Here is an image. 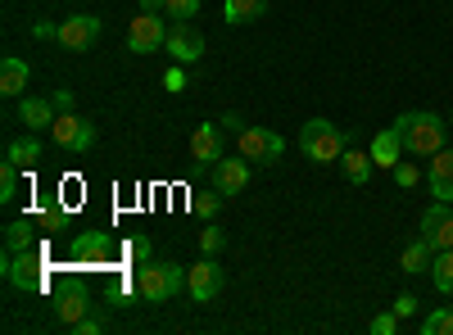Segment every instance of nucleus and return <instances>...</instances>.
Segmentation results:
<instances>
[{
    "label": "nucleus",
    "mask_w": 453,
    "mask_h": 335,
    "mask_svg": "<svg viewBox=\"0 0 453 335\" xmlns=\"http://www.w3.org/2000/svg\"><path fill=\"white\" fill-rule=\"evenodd\" d=\"M50 136H55V145H59V150H68V155H91V150H96V123L78 118L73 109L55 118Z\"/></svg>",
    "instance_id": "nucleus-6"
},
{
    "label": "nucleus",
    "mask_w": 453,
    "mask_h": 335,
    "mask_svg": "<svg viewBox=\"0 0 453 335\" xmlns=\"http://www.w3.org/2000/svg\"><path fill=\"white\" fill-rule=\"evenodd\" d=\"M168 55H173V64H200L204 59V36H200V27L196 23H173L168 27V46H164Z\"/></svg>",
    "instance_id": "nucleus-11"
},
{
    "label": "nucleus",
    "mask_w": 453,
    "mask_h": 335,
    "mask_svg": "<svg viewBox=\"0 0 453 335\" xmlns=\"http://www.w3.org/2000/svg\"><path fill=\"white\" fill-rule=\"evenodd\" d=\"M36 227H42V222H32V217L10 222V227H5V254H23V249H36V245H42V240H36V236H42Z\"/></svg>",
    "instance_id": "nucleus-22"
},
{
    "label": "nucleus",
    "mask_w": 453,
    "mask_h": 335,
    "mask_svg": "<svg viewBox=\"0 0 453 335\" xmlns=\"http://www.w3.org/2000/svg\"><path fill=\"white\" fill-rule=\"evenodd\" d=\"M68 258H73L78 268H109V263H113V245H109L104 232H82V236H73Z\"/></svg>",
    "instance_id": "nucleus-10"
},
{
    "label": "nucleus",
    "mask_w": 453,
    "mask_h": 335,
    "mask_svg": "<svg viewBox=\"0 0 453 335\" xmlns=\"http://www.w3.org/2000/svg\"><path fill=\"white\" fill-rule=\"evenodd\" d=\"M218 123H222V127H226V132H236V136H241V132H245V118H241V114H222V118H218Z\"/></svg>",
    "instance_id": "nucleus-39"
},
{
    "label": "nucleus",
    "mask_w": 453,
    "mask_h": 335,
    "mask_svg": "<svg viewBox=\"0 0 453 335\" xmlns=\"http://www.w3.org/2000/svg\"><path fill=\"white\" fill-rule=\"evenodd\" d=\"M123 254H127V258H136V268H141V263H150V236H132V240L123 245Z\"/></svg>",
    "instance_id": "nucleus-32"
},
{
    "label": "nucleus",
    "mask_w": 453,
    "mask_h": 335,
    "mask_svg": "<svg viewBox=\"0 0 453 335\" xmlns=\"http://www.w3.org/2000/svg\"><path fill=\"white\" fill-rule=\"evenodd\" d=\"M168 46V23H164V14H136L132 19V27H127V50L132 55H155V50H164Z\"/></svg>",
    "instance_id": "nucleus-7"
},
{
    "label": "nucleus",
    "mask_w": 453,
    "mask_h": 335,
    "mask_svg": "<svg viewBox=\"0 0 453 335\" xmlns=\"http://www.w3.org/2000/svg\"><path fill=\"white\" fill-rule=\"evenodd\" d=\"M27 78H32L27 59H19V55H5V59H0V95L23 100V95H27Z\"/></svg>",
    "instance_id": "nucleus-17"
},
{
    "label": "nucleus",
    "mask_w": 453,
    "mask_h": 335,
    "mask_svg": "<svg viewBox=\"0 0 453 335\" xmlns=\"http://www.w3.org/2000/svg\"><path fill=\"white\" fill-rule=\"evenodd\" d=\"M164 14H173V23H196V14H200V0H168Z\"/></svg>",
    "instance_id": "nucleus-29"
},
{
    "label": "nucleus",
    "mask_w": 453,
    "mask_h": 335,
    "mask_svg": "<svg viewBox=\"0 0 453 335\" xmlns=\"http://www.w3.org/2000/svg\"><path fill=\"white\" fill-rule=\"evenodd\" d=\"M395 132L403 136V150L408 155H418V159H431L444 150V141H449V118L431 114V109H412V114H399L395 118Z\"/></svg>",
    "instance_id": "nucleus-1"
},
{
    "label": "nucleus",
    "mask_w": 453,
    "mask_h": 335,
    "mask_svg": "<svg viewBox=\"0 0 453 335\" xmlns=\"http://www.w3.org/2000/svg\"><path fill=\"white\" fill-rule=\"evenodd\" d=\"M263 14H268V0H226V5H222V23H226V27L258 23Z\"/></svg>",
    "instance_id": "nucleus-23"
},
{
    "label": "nucleus",
    "mask_w": 453,
    "mask_h": 335,
    "mask_svg": "<svg viewBox=\"0 0 453 335\" xmlns=\"http://www.w3.org/2000/svg\"><path fill=\"white\" fill-rule=\"evenodd\" d=\"M0 272H5L10 290H23V294H36V290H46L42 245H36V249H23V254H5V263H0Z\"/></svg>",
    "instance_id": "nucleus-4"
},
{
    "label": "nucleus",
    "mask_w": 453,
    "mask_h": 335,
    "mask_svg": "<svg viewBox=\"0 0 453 335\" xmlns=\"http://www.w3.org/2000/svg\"><path fill=\"white\" fill-rule=\"evenodd\" d=\"M367 150H372V164L376 168H395L408 150H403V136L395 132V127H386V132H376L372 136V145H367Z\"/></svg>",
    "instance_id": "nucleus-19"
},
{
    "label": "nucleus",
    "mask_w": 453,
    "mask_h": 335,
    "mask_svg": "<svg viewBox=\"0 0 453 335\" xmlns=\"http://www.w3.org/2000/svg\"><path fill=\"white\" fill-rule=\"evenodd\" d=\"M367 331H372V335H395V331H399V313H376Z\"/></svg>",
    "instance_id": "nucleus-34"
},
{
    "label": "nucleus",
    "mask_w": 453,
    "mask_h": 335,
    "mask_svg": "<svg viewBox=\"0 0 453 335\" xmlns=\"http://www.w3.org/2000/svg\"><path fill=\"white\" fill-rule=\"evenodd\" d=\"M222 123H200L191 132V159H196V172H209L218 159H222Z\"/></svg>",
    "instance_id": "nucleus-12"
},
{
    "label": "nucleus",
    "mask_w": 453,
    "mask_h": 335,
    "mask_svg": "<svg viewBox=\"0 0 453 335\" xmlns=\"http://www.w3.org/2000/svg\"><path fill=\"white\" fill-rule=\"evenodd\" d=\"M426 186H431V195H435V200H449V204H453V150H440V155H431Z\"/></svg>",
    "instance_id": "nucleus-18"
},
{
    "label": "nucleus",
    "mask_w": 453,
    "mask_h": 335,
    "mask_svg": "<svg viewBox=\"0 0 453 335\" xmlns=\"http://www.w3.org/2000/svg\"><path fill=\"white\" fill-rule=\"evenodd\" d=\"M222 245H226V236L213 227V222H209V227L200 232V254H222Z\"/></svg>",
    "instance_id": "nucleus-31"
},
{
    "label": "nucleus",
    "mask_w": 453,
    "mask_h": 335,
    "mask_svg": "<svg viewBox=\"0 0 453 335\" xmlns=\"http://www.w3.org/2000/svg\"><path fill=\"white\" fill-rule=\"evenodd\" d=\"M50 100H55V109H59V114H68V109L78 104V100H73V91H64V87H59V91H55Z\"/></svg>",
    "instance_id": "nucleus-38"
},
{
    "label": "nucleus",
    "mask_w": 453,
    "mask_h": 335,
    "mask_svg": "<svg viewBox=\"0 0 453 335\" xmlns=\"http://www.w3.org/2000/svg\"><path fill=\"white\" fill-rule=\"evenodd\" d=\"M431 281H435L440 294H453V249H440L431 258Z\"/></svg>",
    "instance_id": "nucleus-25"
},
{
    "label": "nucleus",
    "mask_w": 453,
    "mask_h": 335,
    "mask_svg": "<svg viewBox=\"0 0 453 335\" xmlns=\"http://www.w3.org/2000/svg\"><path fill=\"white\" fill-rule=\"evenodd\" d=\"M32 32H36V36H42V42H46V36H59V27H55V23H46V19H42V23H36Z\"/></svg>",
    "instance_id": "nucleus-40"
},
{
    "label": "nucleus",
    "mask_w": 453,
    "mask_h": 335,
    "mask_svg": "<svg viewBox=\"0 0 453 335\" xmlns=\"http://www.w3.org/2000/svg\"><path fill=\"white\" fill-rule=\"evenodd\" d=\"M349 136L340 132L331 118H309L304 127H299V150H304V159H313L318 168H331L340 164V155H345Z\"/></svg>",
    "instance_id": "nucleus-3"
},
{
    "label": "nucleus",
    "mask_w": 453,
    "mask_h": 335,
    "mask_svg": "<svg viewBox=\"0 0 453 335\" xmlns=\"http://www.w3.org/2000/svg\"><path fill=\"white\" fill-rule=\"evenodd\" d=\"M222 286H226V277H222V268L213 263V254H204L200 263L186 268V294H191L196 304H213L218 294H222Z\"/></svg>",
    "instance_id": "nucleus-8"
},
{
    "label": "nucleus",
    "mask_w": 453,
    "mask_h": 335,
    "mask_svg": "<svg viewBox=\"0 0 453 335\" xmlns=\"http://www.w3.org/2000/svg\"><path fill=\"white\" fill-rule=\"evenodd\" d=\"M19 200V164H0V204H14Z\"/></svg>",
    "instance_id": "nucleus-27"
},
{
    "label": "nucleus",
    "mask_w": 453,
    "mask_h": 335,
    "mask_svg": "<svg viewBox=\"0 0 453 335\" xmlns=\"http://www.w3.org/2000/svg\"><path fill=\"white\" fill-rule=\"evenodd\" d=\"M87 313H91V294H87L82 286H64V290L55 294V317H59L64 326L82 322Z\"/></svg>",
    "instance_id": "nucleus-16"
},
{
    "label": "nucleus",
    "mask_w": 453,
    "mask_h": 335,
    "mask_svg": "<svg viewBox=\"0 0 453 335\" xmlns=\"http://www.w3.org/2000/svg\"><path fill=\"white\" fill-rule=\"evenodd\" d=\"M422 236L431 240V249H453V209L449 200H435L426 213H422Z\"/></svg>",
    "instance_id": "nucleus-13"
},
{
    "label": "nucleus",
    "mask_w": 453,
    "mask_h": 335,
    "mask_svg": "<svg viewBox=\"0 0 453 335\" xmlns=\"http://www.w3.org/2000/svg\"><path fill=\"white\" fill-rule=\"evenodd\" d=\"M422 335H453V308L449 304H440V308H431L426 317H422V326H418Z\"/></svg>",
    "instance_id": "nucleus-26"
},
{
    "label": "nucleus",
    "mask_w": 453,
    "mask_h": 335,
    "mask_svg": "<svg viewBox=\"0 0 453 335\" xmlns=\"http://www.w3.org/2000/svg\"><path fill=\"white\" fill-rule=\"evenodd\" d=\"M100 32H104L100 14H68V19L59 23L55 42H59L64 50H91V46L100 42Z\"/></svg>",
    "instance_id": "nucleus-9"
},
{
    "label": "nucleus",
    "mask_w": 453,
    "mask_h": 335,
    "mask_svg": "<svg viewBox=\"0 0 453 335\" xmlns=\"http://www.w3.org/2000/svg\"><path fill=\"white\" fill-rule=\"evenodd\" d=\"M449 127H453V114H449Z\"/></svg>",
    "instance_id": "nucleus-42"
},
{
    "label": "nucleus",
    "mask_w": 453,
    "mask_h": 335,
    "mask_svg": "<svg viewBox=\"0 0 453 335\" xmlns=\"http://www.w3.org/2000/svg\"><path fill=\"white\" fill-rule=\"evenodd\" d=\"M42 227H46V232H64V227H68V213H64V209H46Z\"/></svg>",
    "instance_id": "nucleus-37"
},
{
    "label": "nucleus",
    "mask_w": 453,
    "mask_h": 335,
    "mask_svg": "<svg viewBox=\"0 0 453 335\" xmlns=\"http://www.w3.org/2000/svg\"><path fill=\"white\" fill-rule=\"evenodd\" d=\"M390 172H395V186H399V191H412V186H418V181H422V172H418V164H403V159H399V164H395Z\"/></svg>",
    "instance_id": "nucleus-30"
},
{
    "label": "nucleus",
    "mask_w": 453,
    "mask_h": 335,
    "mask_svg": "<svg viewBox=\"0 0 453 335\" xmlns=\"http://www.w3.org/2000/svg\"><path fill=\"white\" fill-rule=\"evenodd\" d=\"M5 159H10V164H19V168H32L36 159H42V141H36V132L14 136V141L5 145Z\"/></svg>",
    "instance_id": "nucleus-24"
},
{
    "label": "nucleus",
    "mask_w": 453,
    "mask_h": 335,
    "mask_svg": "<svg viewBox=\"0 0 453 335\" xmlns=\"http://www.w3.org/2000/svg\"><path fill=\"white\" fill-rule=\"evenodd\" d=\"M241 155L258 168H273L286 159V136L273 132V127H245L241 132Z\"/></svg>",
    "instance_id": "nucleus-5"
},
{
    "label": "nucleus",
    "mask_w": 453,
    "mask_h": 335,
    "mask_svg": "<svg viewBox=\"0 0 453 335\" xmlns=\"http://www.w3.org/2000/svg\"><path fill=\"white\" fill-rule=\"evenodd\" d=\"M431 258H435L431 240H426V236H418V240H408V245H403V254H399V268H403L408 277H422V272L431 268Z\"/></svg>",
    "instance_id": "nucleus-21"
},
{
    "label": "nucleus",
    "mask_w": 453,
    "mask_h": 335,
    "mask_svg": "<svg viewBox=\"0 0 453 335\" xmlns=\"http://www.w3.org/2000/svg\"><path fill=\"white\" fill-rule=\"evenodd\" d=\"M55 118H59V109H55L50 95H23V100H19V123H23L27 132H50Z\"/></svg>",
    "instance_id": "nucleus-15"
},
{
    "label": "nucleus",
    "mask_w": 453,
    "mask_h": 335,
    "mask_svg": "<svg viewBox=\"0 0 453 335\" xmlns=\"http://www.w3.org/2000/svg\"><path fill=\"white\" fill-rule=\"evenodd\" d=\"M186 290V268L173 263V258H150V263L136 268V294L145 304H168Z\"/></svg>",
    "instance_id": "nucleus-2"
},
{
    "label": "nucleus",
    "mask_w": 453,
    "mask_h": 335,
    "mask_svg": "<svg viewBox=\"0 0 453 335\" xmlns=\"http://www.w3.org/2000/svg\"><path fill=\"white\" fill-rule=\"evenodd\" d=\"M164 91H173V95L186 91V64H173V68L164 72Z\"/></svg>",
    "instance_id": "nucleus-33"
},
{
    "label": "nucleus",
    "mask_w": 453,
    "mask_h": 335,
    "mask_svg": "<svg viewBox=\"0 0 453 335\" xmlns=\"http://www.w3.org/2000/svg\"><path fill=\"white\" fill-rule=\"evenodd\" d=\"M340 172H345V181L354 186H367L376 164H372V150H358V145H345V155H340Z\"/></svg>",
    "instance_id": "nucleus-20"
},
{
    "label": "nucleus",
    "mask_w": 453,
    "mask_h": 335,
    "mask_svg": "<svg viewBox=\"0 0 453 335\" xmlns=\"http://www.w3.org/2000/svg\"><path fill=\"white\" fill-rule=\"evenodd\" d=\"M222 200H226V195L213 186V191H200V195L191 200V209H196V217H209V222H213V217H218V209H222Z\"/></svg>",
    "instance_id": "nucleus-28"
},
{
    "label": "nucleus",
    "mask_w": 453,
    "mask_h": 335,
    "mask_svg": "<svg viewBox=\"0 0 453 335\" xmlns=\"http://www.w3.org/2000/svg\"><path fill=\"white\" fill-rule=\"evenodd\" d=\"M209 181L218 186L222 195H245V186H250V159H218L209 168Z\"/></svg>",
    "instance_id": "nucleus-14"
},
{
    "label": "nucleus",
    "mask_w": 453,
    "mask_h": 335,
    "mask_svg": "<svg viewBox=\"0 0 453 335\" xmlns=\"http://www.w3.org/2000/svg\"><path fill=\"white\" fill-rule=\"evenodd\" d=\"M68 331H73V335H100V331H104V317H91V313H87L82 322H73Z\"/></svg>",
    "instance_id": "nucleus-35"
},
{
    "label": "nucleus",
    "mask_w": 453,
    "mask_h": 335,
    "mask_svg": "<svg viewBox=\"0 0 453 335\" xmlns=\"http://www.w3.org/2000/svg\"><path fill=\"white\" fill-rule=\"evenodd\" d=\"M418 304H422L418 294H412V290H403L399 300H395V313H399V317H412V313H418Z\"/></svg>",
    "instance_id": "nucleus-36"
},
{
    "label": "nucleus",
    "mask_w": 453,
    "mask_h": 335,
    "mask_svg": "<svg viewBox=\"0 0 453 335\" xmlns=\"http://www.w3.org/2000/svg\"><path fill=\"white\" fill-rule=\"evenodd\" d=\"M164 5H168V0H141L145 14H164Z\"/></svg>",
    "instance_id": "nucleus-41"
}]
</instances>
